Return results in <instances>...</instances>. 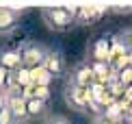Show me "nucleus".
I'll use <instances>...</instances> for the list:
<instances>
[{
    "label": "nucleus",
    "mask_w": 132,
    "mask_h": 124,
    "mask_svg": "<svg viewBox=\"0 0 132 124\" xmlns=\"http://www.w3.org/2000/svg\"><path fill=\"white\" fill-rule=\"evenodd\" d=\"M111 48H113V39L111 37H100L93 44L91 63H108V59H111Z\"/></svg>",
    "instance_id": "obj_10"
},
{
    "label": "nucleus",
    "mask_w": 132,
    "mask_h": 124,
    "mask_svg": "<svg viewBox=\"0 0 132 124\" xmlns=\"http://www.w3.org/2000/svg\"><path fill=\"white\" fill-rule=\"evenodd\" d=\"M93 124H128V122L123 118H108L104 113H97V115H93Z\"/></svg>",
    "instance_id": "obj_14"
},
{
    "label": "nucleus",
    "mask_w": 132,
    "mask_h": 124,
    "mask_svg": "<svg viewBox=\"0 0 132 124\" xmlns=\"http://www.w3.org/2000/svg\"><path fill=\"white\" fill-rule=\"evenodd\" d=\"M26 113H28V120L32 118H46L50 111H48V102H43L39 98H26Z\"/></svg>",
    "instance_id": "obj_11"
},
{
    "label": "nucleus",
    "mask_w": 132,
    "mask_h": 124,
    "mask_svg": "<svg viewBox=\"0 0 132 124\" xmlns=\"http://www.w3.org/2000/svg\"><path fill=\"white\" fill-rule=\"evenodd\" d=\"M7 109L13 113L15 124L28 122V113H26V98L22 89H7Z\"/></svg>",
    "instance_id": "obj_4"
},
{
    "label": "nucleus",
    "mask_w": 132,
    "mask_h": 124,
    "mask_svg": "<svg viewBox=\"0 0 132 124\" xmlns=\"http://www.w3.org/2000/svg\"><path fill=\"white\" fill-rule=\"evenodd\" d=\"M0 124H15V118H13V113L7 109V105H4V109L0 111Z\"/></svg>",
    "instance_id": "obj_16"
},
{
    "label": "nucleus",
    "mask_w": 132,
    "mask_h": 124,
    "mask_svg": "<svg viewBox=\"0 0 132 124\" xmlns=\"http://www.w3.org/2000/svg\"><path fill=\"white\" fill-rule=\"evenodd\" d=\"M78 18V7H43L41 9V20L50 31L65 33L76 26Z\"/></svg>",
    "instance_id": "obj_1"
},
{
    "label": "nucleus",
    "mask_w": 132,
    "mask_h": 124,
    "mask_svg": "<svg viewBox=\"0 0 132 124\" xmlns=\"http://www.w3.org/2000/svg\"><path fill=\"white\" fill-rule=\"evenodd\" d=\"M7 92H0V111L4 109V105H7V96H4Z\"/></svg>",
    "instance_id": "obj_18"
},
{
    "label": "nucleus",
    "mask_w": 132,
    "mask_h": 124,
    "mask_svg": "<svg viewBox=\"0 0 132 124\" xmlns=\"http://www.w3.org/2000/svg\"><path fill=\"white\" fill-rule=\"evenodd\" d=\"M113 39H115V42H117L123 50L132 52V26H128V29H121V31H119Z\"/></svg>",
    "instance_id": "obj_13"
},
{
    "label": "nucleus",
    "mask_w": 132,
    "mask_h": 124,
    "mask_svg": "<svg viewBox=\"0 0 132 124\" xmlns=\"http://www.w3.org/2000/svg\"><path fill=\"white\" fill-rule=\"evenodd\" d=\"M67 83H69V85H78V87H87V89H89L93 83H95L93 67H91L89 61H80V63H76L74 67H71L69 76H67Z\"/></svg>",
    "instance_id": "obj_5"
},
{
    "label": "nucleus",
    "mask_w": 132,
    "mask_h": 124,
    "mask_svg": "<svg viewBox=\"0 0 132 124\" xmlns=\"http://www.w3.org/2000/svg\"><path fill=\"white\" fill-rule=\"evenodd\" d=\"M30 74H32V83H35L37 87H48V85H50V81H52L50 72H48L43 65L37 67V70H30Z\"/></svg>",
    "instance_id": "obj_12"
},
{
    "label": "nucleus",
    "mask_w": 132,
    "mask_h": 124,
    "mask_svg": "<svg viewBox=\"0 0 132 124\" xmlns=\"http://www.w3.org/2000/svg\"><path fill=\"white\" fill-rule=\"evenodd\" d=\"M24 9H13V7H0V37L11 35L20 24V18Z\"/></svg>",
    "instance_id": "obj_6"
},
{
    "label": "nucleus",
    "mask_w": 132,
    "mask_h": 124,
    "mask_svg": "<svg viewBox=\"0 0 132 124\" xmlns=\"http://www.w3.org/2000/svg\"><path fill=\"white\" fill-rule=\"evenodd\" d=\"M43 124H71V122L61 113H48L43 118Z\"/></svg>",
    "instance_id": "obj_15"
},
{
    "label": "nucleus",
    "mask_w": 132,
    "mask_h": 124,
    "mask_svg": "<svg viewBox=\"0 0 132 124\" xmlns=\"http://www.w3.org/2000/svg\"><path fill=\"white\" fill-rule=\"evenodd\" d=\"M128 65L132 67V52H128Z\"/></svg>",
    "instance_id": "obj_19"
},
{
    "label": "nucleus",
    "mask_w": 132,
    "mask_h": 124,
    "mask_svg": "<svg viewBox=\"0 0 132 124\" xmlns=\"http://www.w3.org/2000/svg\"><path fill=\"white\" fill-rule=\"evenodd\" d=\"M106 13L104 4H82L78 7V18H76V26H89L102 20V15Z\"/></svg>",
    "instance_id": "obj_7"
},
{
    "label": "nucleus",
    "mask_w": 132,
    "mask_h": 124,
    "mask_svg": "<svg viewBox=\"0 0 132 124\" xmlns=\"http://www.w3.org/2000/svg\"><path fill=\"white\" fill-rule=\"evenodd\" d=\"M65 102H67L69 109L78 111V113H87L91 109V92L87 87H78V85H65Z\"/></svg>",
    "instance_id": "obj_3"
},
{
    "label": "nucleus",
    "mask_w": 132,
    "mask_h": 124,
    "mask_svg": "<svg viewBox=\"0 0 132 124\" xmlns=\"http://www.w3.org/2000/svg\"><path fill=\"white\" fill-rule=\"evenodd\" d=\"M7 78H9V72L4 67H0V92H7Z\"/></svg>",
    "instance_id": "obj_17"
},
{
    "label": "nucleus",
    "mask_w": 132,
    "mask_h": 124,
    "mask_svg": "<svg viewBox=\"0 0 132 124\" xmlns=\"http://www.w3.org/2000/svg\"><path fill=\"white\" fill-rule=\"evenodd\" d=\"M48 50L41 42H26L20 46V54H22V65L28 67V70H37L46 63L48 57Z\"/></svg>",
    "instance_id": "obj_2"
},
{
    "label": "nucleus",
    "mask_w": 132,
    "mask_h": 124,
    "mask_svg": "<svg viewBox=\"0 0 132 124\" xmlns=\"http://www.w3.org/2000/svg\"><path fill=\"white\" fill-rule=\"evenodd\" d=\"M43 67L50 72V76H52V78L63 76V74H65V70H67V61H65V54L61 52V50L50 48V50H48V57H46V63H43Z\"/></svg>",
    "instance_id": "obj_8"
},
{
    "label": "nucleus",
    "mask_w": 132,
    "mask_h": 124,
    "mask_svg": "<svg viewBox=\"0 0 132 124\" xmlns=\"http://www.w3.org/2000/svg\"><path fill=\"white\" fill-rule=\"evenodd\" d=\"M0 67H4L7 72H15V70H20V67H24L22 65L20 48H11V46L0 48Z\"/></svg>",
    "instance_id": "obj_9"
}]
</instances>
